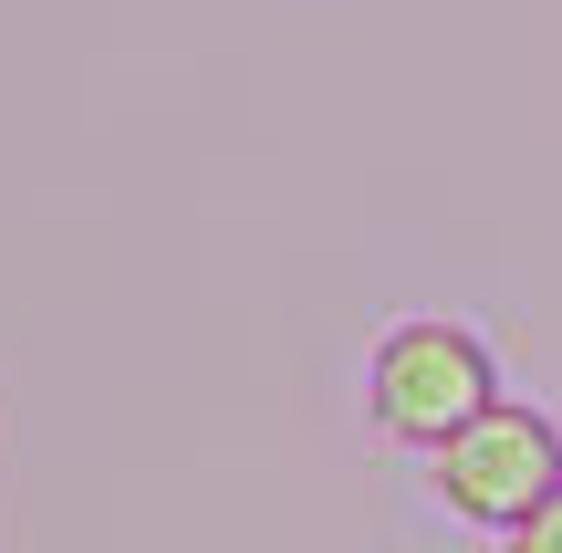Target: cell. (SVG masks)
<instances>
[{
	"mask_svg": "<svg viewBox=\"0 0 562 553\" xmlns=\"http://www.w3.org/2000/svg\"><path fill=\"white\" fill-rule=\"evenodd\" d=\"M510 553H562V491H552L542 512L521 522V533H510Z\"/></svg>",
	"mask_w": 562,
	"mask_h": 553,
	"instance_id": "cell-3",
	"label": "cell"
},
{
	"mask_svg": "<svg viewBox=\"0 0 562 553\" xmlns=\"http://www.w3.org/2000/svg\"><path fill=\"white\" fill-rule=\"evenodd\" d=\"M427 491H438L448 522H480V533H521L531 512L562 491V429L552 408H521V397H490L448 450H427Z\"/></svg>",
	"mask_w": 562,
	"mask_h": 553,
	"instance_id": "cell-2",
	"label": "cell"
},
{
	"mask_svg": "<svg viewBox=\"0 0 562 553\" xmlns=\"http://www.w3.org/2000/svg\"><path fill=\"white\" fill-rule=\"evenodd\" d=\"M490 397H501L490 345L469 324H448V313H406V324H385L375 355H364V418H375L385 439H406V450H448Z\"/></svg>",
	"mask_w": 562,
	"mask_h": 553,
	"instance_id": "cell-1",
	"label": "cell"
}]
</instances>
